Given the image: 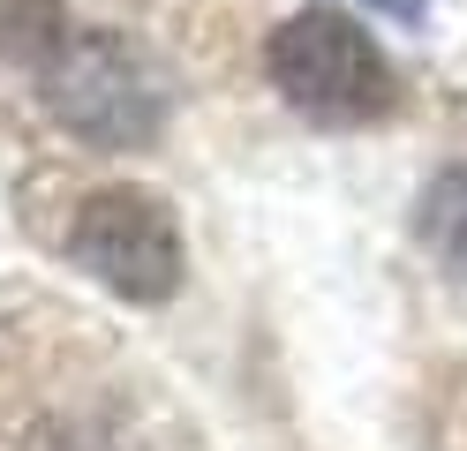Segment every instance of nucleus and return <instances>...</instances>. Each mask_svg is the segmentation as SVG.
<instances>
[{
  "label": "nucleus",
  "instance_id": "f03ea898",
  "mask_svg": "<svg viewBox=\"0 0 467 451\" xmlns=\"http://www.w3.org/2000/svg\"><path fill=\"white\" fill-rule=\"evenodd\" d=\"M265 76L286 106L317 128H369L400 106V68L377 46V30L355 23L347 8L317 0L295 8L272 38H265Z\"/></svg>",
  "mask_w": 467,
  "mask_h": 451
},
{
  "label": "nucleus",
  "instance_id": "f257e3e1",
  "mask_svg": "<svg viewBox=\"0 0 467 451\" xmlns=\"http://www.w3.org/2000/svg\"><path fill=\"white\" fill-rule=\"evenodd\" d=\"M38 106L91 150H151L173 90L129 30H61V46L38 60Z\"/></svg>",
  "mask_w": 467,
  "mask_h": 451
},
{
  "label": "nucleus",
  "instance_id": "20e7f679",
  "mask_svg": "<svg viewBox=\"0 0 467 451\" xmlns=\"http://www.w3.org/2000/svg\"><path fill=\"white\" fill-rule=\"evenodd\" d=\"M415 241L452 279H467V166L430 173V189L415 196Z\"/></svg>",
  "mask_w": 467,
  "mask_h": 451
},
{
  "label": "nucleus",
  "instance_id": "39448f33",
  "mask_svg": "<svg viewBox=\"0 0 467 451\" xmlns=\"http://www.w3.org/2000/svg\"><path fill=\"white\" fill-rule=\"evenodd\" d=\"M68 30V0H0V60H38L61 46Z\"/></svg>",
  "mask_w": 467,
  "mask_h": 451
},
{
  "label": "nucleus",
  "instance_id": "423d86ee",
  "mask_svg": "<svg viewBox=\"0 0 467 451\" xmlns=\"http://www.w3.org/2000/svg\"><path fill=\"white\" fill-rule=\"evenodd\" d=\"M369 8H385V15H407V23H415V15H422V0H369Z\"/></svg>",
  "mask_w": 467,
  "mask_h": 451
},
{
  "label": "nucleus",
  "instance_id": "7ed1b4c3",
  "mask_svg": "<svg viewBox=\"0 0 467 451\" xmlns=\"http://www.w3.org/2000/svg\"><path fill=\"white\" fill-rule=\"evenodd\" d=\"M61 249L83 279H99L129 309H159L189 279V241H182L173 203L159 189H136V180H106V189L83 196L68 210Z\"/></svg>",
  "mask_w": 467,
  "mask_h": 451
}]
</instances>
